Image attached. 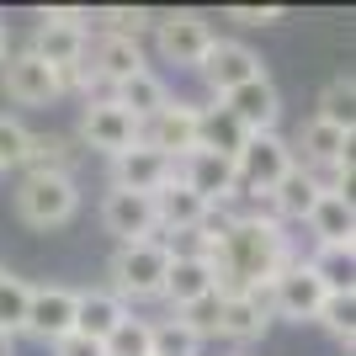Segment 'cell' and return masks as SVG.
Here are the masks:
<instances>
[{"mask_svg": "<svg viewBox=\"0 0 356 356\" xmlns=\"http://www.w3.org/2000/svg\"><path fill=\"white\" fill-rule=\"evenodd\" d=\"M208 261H213V277H218V293H266L277 282V271L293 261V250H287L282 223L271 218L266 197H261V208L234 213L229 234L213 245Z\"/></svg>", "mask_w": 356, "mask_h": 356, "instance_id": "1", "label": "cell"}, {"mask_svg": "<svg viewBox=\"0 0 356 356\" xmlns=\"http://www.w3.org/2000/svg\"><path fill=\"white\" fill-rule=\"evenodd\" d=\"M165 271H170V245L165 239H138V245H118L112 255V293L128 303L165 293Z\"/></svg>", "mask_w": 356, "mask_h": 356, "instance_id": "2", "label": "cell"}, {"mask_svg": "<svg viewBox=\"0 0 356 356\" xmlns=\"http://www.w3.org/2000/svg\"><path fill=\"white\" fill-rule=\"evenodd\" d=\"M74 208H80V192L70 176H22L16 186V213L32 229H59L74 218Z\"/></svg>", "mask_w": 356, "mask_h": 356, "instance_id": "3", "label": "cell"}, {"mask_svg": "<svg viewBox=\"0 0 356 356\" xmlns=\"http://www.w3.org/2000/svg\"><path fill=\"white\" fill-rule=\"evenodd\" d=\"M287 170H293V149H287L277 134H250V138H245V149L234 154L239 197H266Z\"/></svg>", "mask_w": 356, "mask_h": 356, "instance_id": "4", "label": "cell"}, {"mask_svg": "<svg viewBox=\"0 0 356 356\" xmlns=\"http://www.w3.org/2000/svg\"><path fill=\"white\" fill-rule=\"evenodd\" d=\"M325 298H330V293L319 287V277L309 271V261H287V266L277 271V282L266 287L271 319H293V325H303V319H319Z\"/></svg>", "mask_w": 356, "mask_h": 356, "instance_id": "5", "label": "cell"}, {"mask_svg": "<svg viewBox=\"0 0 356 356\" xmlns=\"http://www.w3.org/2000/svg\"><path fill=\"white\" fill-rule=\"evenodd\" d=\"M144 48H138V38H118V32H102V38H90L86 48V74H96L106 86V96L122 86V80H134V74H144Z\"/></svg>", "mask_w": 356, "mask_h": 356, "instance_id": "6", "label": "cell"}, {"mask_svg": "<svg viewBox=\"0 0 356 356\" xmlns=\"http://www.w3.org/2000/svg\"><path fill=\"white\" fill-rule=\"evenodd\" d=\"M138 144L160 149L165 160H186L197 149V106L192 102H165L160 112L138 128Z\"/></svg>", "mask_w": 356, "mask_h": 356, "instance_id": "7", "label": "cell"}, {"mask_svg": "<svg viewBox=\"0 0 356 356\" xmlns=\"http://www.w3.org/2000/svg\"><path fill=\"white\" fill-rule=\"evenodd\" d=\"M197 74L208 80L213 96H229L234 86H245V80H261V59H255V48L234 43V38H213V48L202 54V64H197Z\"/></svg>", "mask_w": 356, "mask_h": 356, "instance_id": "8", "label": "cell"}, {"mask_svg": "<svg viewBox=\"0 0 356 356\" xmlns=\"http://www.w3.org/2000/svg\"><path fill=\"white\" fill-rule=\"evenodd\" d=\"M80 138H86L90 149H102V154H128V149L138 144V122L122 112L112 96H96V102L86 106V118H80Z\"/></svg>", "mask_w": 356, "mask_h": 356, "instance_id": "9", "label": "cell"}, {"mask_svg": "<svg viewBox=\"0 0 356 356\" xmlns=\"http://www.w3.org/2000/svg\"><path fill=\"white\" fill-rule=\"evenodd\" d=\"M176 176L192 186L208 208H229L239 197V181H234V160H218V154H202V149H192L186 160H176Z\"/></svg>", "mask_w": 356, "mask_h": 356, "instance_id": "10", "label": "cell"}, {"mask_svg": "<svg viewBox=\"0 0 356 356\" xmlns=\"http://www.w3.org/2000/svg\"><path fill=\"white\" fill-rule=\"evenodd\" d=\"M223 112L245 128V134H271L277 128V118H282V96H277V86H271L266 74L261 80H245V86H234L229 96H218Z\"/></svg>", "mask_w": 356, "mask_h": 356, "instance_id": "11", "label": "cell"}, {"mask_svg": "<svg viewBox=\"0 0 356 356\" xmlns=\"http://www.w3.org/2000/svg\"><path fill=\"white\" fill-rule=\"evenodd\" d=\"M154 38H160V54L170 64H202V54L213 48V27L202 22L197 11H170L154 22Z\"/></svg>", "mask_w": 356, "mask_h": 356, "instance_id": "12", "label": "cell"}, {"mask_svg": "<svg viewBox=\"0 0 356 356\" xmlns=\"http://www.w3.org/2000/svg\"><path fill=\"white\" fill-rule=\"evenodd\" d=\"M6 96H11L16 106H48V102H59L64 90H59V74L27 48V54H11V59H6Z\"/></svg>", "mask_w": 356, "mask_h": 356, "instance_id": "13", "label": "cell"}, {"mask_svg": "<svg viewBox=\"0 0 356 356\" xmlns=\"http://www.w3.org/2000/svg\"><path fill=\"white\" fill-rule=\"evenodd\" d=\"M102 223H106V234H118L122 245H138V239H154L160 229H154V202H149L144 192H106L102 202Z\"/></svg>", "mask_w": 356, "mask_h": 356, "instance_id": "14", "label": "cell"}, {"mask_svg": "<svg viewBox=\"0 0 356 356\" xmlns=\"http://www.w3.org/2000/svg\"><path fill=\"white\" fill-rule=\"evenodd\" d=\"M74 298L70 287H32L27 298V335H38V341H64L74 330Z\"/></svg>", "mask_w": 356, "mask_h": 356, "instance_id": "15", "label": "cell"}, {"mask_svg": "<svg viewBox=\"0 0 356 356\" xmlns=\"http://www.w3.org/2000/svg\"><path fill=\"white\" fill-rule=\"evenodd\" d=\"M112 176H118V192H144V197H154L165 181L176 176V160H165L160 149H149V144H134L128 154H118V160H112Z\"/></svg>", "mask_w": 356, "mask_h": 356, "instance_id": "16", "label": "cell"}, {"mask_svg": "<svg viewBox=\"0 0 356 356\" xmlns=\"http://www.w3.org/2000/svg\"><path fill=\"white\" fill-rule=\"evenodd\" d=\"M149 202H154V229H165V234H192L197 223H202V213H208V202H202L181 176H170Z\"/></svg>", "mask_w": 356, "mask_h": 356, "instance_id": "17", "label": "cell"}, {"mask_svg": "<svg viewBox=\"0 0 356 356\" xmlns=\"http://www.w3.org/2000/svg\"><path fill=\"white\" fill-rule=\"evenodd\" d=\"M218 287V277H213V261L208 255H170V271H165V303L170 309H186V303H197L202 293H213Z\"/></svg>", "mask_w": 356, "mask_h": 356, "instance_id": "18", "label": "cell"}, {"mask_svg": "<svg viewBox=\"0 0 356 356\" xmlns=\"http://www.w3.org/2000/svg\"><path fill=\"white\" fill-rule=\"evenodd\" d=\"M266 330H271V303H266V293H223L218 335H229V341H261Z\"/></svg>", "mask_w": 356, "mask_h": 356, "instance_id": "19", "label": "cell"}, {"mask_svg": "<svg viewBox=\"0 0 356 356\" xmlns=\"http://www.w3.org/2000/svg\"><path fill=\"white\" fill-rule=\"evenodd\" d=\"M319 197H325V192L314 186V176L293 160V170H287V176L266 192V208H271V218H277V223H282V218L309 223V213H314V202H319Z\"/></svg>", "mask_w": 356, "mask_h": 356, "instance_id": "20", "label": "cell"}, {"mask_svg": "<svg viewBox=\"0 0 356 356\" xmlns=\"http://www.w3.org/2000/svg\"><path fill=\"white\" fill-rule=\"evenodd\" d=\"M128 319V303L118 293H80L74 298V335H86V341H106L112 330Z\"/></svg>", "mask_w": 356, "mask_h": 356, "instance_id": "21", "label": "cell"}, {"mask_svg": "<svg viewBox=\"0 0 356 356\" xmlns=\"http://www.w3.org/2000/svg\"><path fill=\"white\" fill-rule=\"evenodd\" d=\"M245 128H239L223 106H197V149L202 154H218V160H234L239 149H245Z\"/></svg>", "mask_w": 356, "mask_h": 356, "instance_id": "22", "label": "cell"}, {"mask_svg": "<svg viewBox=\"0 0 356 356\" xmlns=\"http://www.w3.org/2000/svg\"><path fill=\"white\" fill-rule=\"evenodd\" d=\"M309 229L319 234V245H356V208H351V197L325 192L319 202H314V213H309Z\"/></svg>", "mask_w": 356, "mask_h": 356, "instance_id": "23", "label": "cell"}, {"mask_svg": "<svg viewBox=\"0 0 356 356\" xmlns=\"http://www.w3.org/2000/svg\"><path fill=\"white\" fill-rule=\"evenodd\" d=\"M112 102H118L122 112H128V118L144 128V122L154 118L165 102H170V90H165V80H160L154 70H144V74H134V80H122V86L112 90Z\"/></svg>", "mask_w": 356, "mask_h": 356, "instance_id": "24", "label": "cell"}, {"mask_svg": "<svg viewBox=\"0 0 356 356\" xmlns=\"http://www.w3.org/2000/svg\"><path fill=\"white\" fill-rule=\"evenodd\" d=\"M74 165V144L59 134H27V149H22V170L27 176H70Z\"/></svg>", "mask_w": 356, "mask_h": 356, "instance_id": "25", "label": "cell"}, {"mask_svg": "<svg viewBox=\"0 0 356 356\" xmlns=\"http://www.w3.org/2000/svg\"><path fill=\"white\" fill-rule=\"evenodd\" d=\"M309 271L325 293H351L356 287V245H319L309 255Z\"/></svg>", "mask_w": 356, "mask_h": 356, "instance_id": "26", "label": "cell"}, {"mask_svg": "<svg viewBox=\"0 0 356 356\" xmlns=\"http://www.w3.org/2000/svg\"><path fill=\"white\" fill-rule=\"evenodd\" d=\"M341 160H351V134L314 118L303 128V165H341Z\"/></svg>", "mask_w": 356, "mask_h": 356, "instance_id": "27", "label": "cell"}, {"mask_svg": "<svg viewBox=\"0 0 356 356\" xmlns=\"http://www.w3.org/2000/svg\"><path fill=\"white\" fill-rule=\"evenodd\" d=\"M319 122L346 128V134L356 128V86H351V74H335L325 86V96H319Z\"/></svg>", "mask_w": 356, "mask_h": 356, "instance_id": "28", "label": "cell"}, {"mask_svg": "<svg viewBox=\"0 0 356 356\" xmlns=\"http://www.w3.org/2000/svg\"><path fill=\"white\" fill-rule=\"evenodd\" d=\"M27 298H32V287L22 282V277L0 271V335H6V341L27 330Z\"/></svg>", "mask_w": 356, "mask_h": 356, "instance_id": "29", "label": "cell"}, {"mask_svg": "<svg viewBox=\"0 0 356 356\" xmlns=\"http://www.w3.org/2000/svg\"><path fill=\"white\" fill-rule=\"evenodd\" d=\"M176 319L186 330H192L197 341H218V319H223V293L213 287V293H202L197 303H186V309H176Z\"/></svg>", "mask_w": 356, "mask_h": 356, "instance_id": "30", "label": "cell"}, {"mask_svg": "<svg viewBox=\"0 0 356 356\" xmlns=\"http://www.w3.org/2000/svg\"><path fill=\"white\" fill-rule=\"evenodd\" d=\"M149 346H154V356H197V351H202V341L181 325L176 314L160 319V325H149Z\"/></svg>", "mask_w": 356, "mask_h": 356, "instance_id": "31", "label": "cell"}, {"mask_svg": "<svg viewBox=\"0 0 356 356\" xmlns=\"http://www.w3.org/2000/svg\"><path fill=\"white\" fill-rule=\"evenodd\" d=\"M102 351L106 356H154V346H149V319H134V314H128V319L102 341Z\"/></svg>", "mask_w": 356, "mask_h": 356, "instance_id": "32", "label": "cell"}, {"mask_svg": "<svg viewBox=\"0 0 356 356\" xmlns=\"http://www.w3.org/2000/svg\"><path fill=\"white\" fill-rule=\"evenodd\" d=\"M319 325H325L335 341L351 346L356 341V293H330L325 309H319Z\"/></svg>", "mask_w": 356, "mask_h": 356, "instance_id": "33", "label": "cell"}, {"mask_svg": "<svg viewBox=\"0 0 356 356\" xmlns=\"http://www.w3.org/2000/svg\"><path fill=\"white\" fill-rule=\"evenodd\" d=\"M22 149H27V128L16 118H0V176L22 165Z\"/></svg>", "mask_w": 356, "mask_h": 356, "instance_id": "34", "label": "cell"}, {"mask_svg": "<svg viewBox=\"0 0 356 356\" xmlns=\"http://www.w3.org/2000/svg\"><path fill=\"white\" fill-rule=\"evenodd\" d=\"M102 22H106V32H118V38H138V32L149 27V11H102Z\"/></svg>", "mask_w": 356, "mask_h": 356, "instance_id": "35", "label": "cell"}, {"mask_svg": "<svg viewBox=\"0 0 356 356\" xmlns=\"http://www.w3.org/2000/svg\"><path fill=\"white\" fill-rule=\"evenodd\" d=\"M229 16L245 27H271V22H282V6H234Z\"/></svg>", "mask_w": 356, "mask_h": 356, "instance_id": "36", "label": "cell"}, {"mask_svg": "<svg viewBox=\"0 0 356 356\" xmlns=\"http://www.w3.org/2000/svg\"><path fill=\"white\" fill-rule=\"evenodd\" d=\"M54 356H106L102 351V341H86V335H64V341H54Z\"/></svg>", "mask_w": 356, "mask_h": 356, "instance_id": "37", "label": "cell"}, {"mask_svg": "<svg viewBox=\"0 0 356 356\" xmlns=\"http://www.w3.org/2000/svg\"><path fill=\"white\" fill-rule=\"evenodd\" d=\"M0 59H6V22H0Z\"/></svg>", "mask_w": 356, "mask_h": 356, "instance_id": "38", "label": "cell"}, {"mask_svg": "<svg viewBox=\"0 0 356 356\" xmlns=\"http://www.w3.org/2000/svg\"><path fill=\"white\" fill-rule=\"evenodd\" d=\"M234 356H250V351H234Z\"/></svg>", "mask_w": 356, "mask_h": 356, "instance_id": "39", "label": "cell"}]
</instances>
